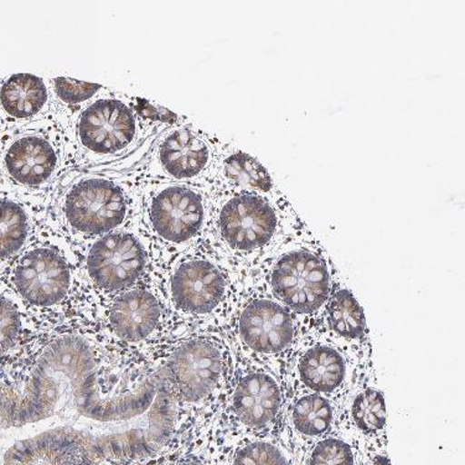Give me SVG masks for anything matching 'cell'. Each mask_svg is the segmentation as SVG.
I'll list each match as a JSON object with an SVG mask.
<instances>
[{
  "label": "cell",
  "mask_w": 465,
  "mask_h": 465,
  "mask_svg": "<svg viewBox=\"0 0 465 465\" xmlns=\"http://www.w3.org/2000/svg\"><path fill=\"white\" fill-rule=\"evenodd\" d=\"M311 232L283 193L213 192L205 237L237 272L249 274L283 244Z\"/></svg>",
  "instance_id": "cell-1"
},
{
  "label": "cell",
  "mask_w": 465,
  "mask_h": 465,
  "mask_svg": "<svg viewBox=\"0 0 465 465\" xmlns=\"http://www.w3.org/2000/svg\"><path fill=\"white\" fill-rule=\"evenodd\" d=\"M244 277L202 242L155 264L149 282L182 327L225 331Z\"/></svg>",
  "instance_id": "cell-2"
},
{
  "label": "cell",
  "mask_w": 465,
  "mask_h": 465,
  "mask_svg": "<svg viewBox=\"0 0 465 465\" xmlns=\"http://www.w3.org/2000/svg\"><path fill=\"white\" fill-rule=\"evenodd\" d=\"M61 124L76 172H125L127 162L169 128L142 118L134 96L111 88Z\"/></svg>",
  "instance_id": "cell-3"
},
{
  "label": "cell",
  "mask_w": 465,
  "mask_h": 465,
  "mask_svg": "<svg viewBox=\"0 0 465 465\" xmlns=\"http://www.w3.org/2000/svg\"><path fill=\"white\" fill-rule=\"evenodd\" d=\"M142 184L128 172H70L57 186L50 222L79 250L137 222Z\"/></svg>",
  "instance_id": "cell-4"
},
{
  "label": "cell",
  "mask_w": 465,
  "mask_h": 465,
  "mask_svg": "<svg viewBox=\"0 0 465 465\" xmlns=\"http://www.w3.org/2000/svg\"><path fill=\"white\" fill-rule=\"evenodd\" d=\"M235 362L229 339L220 329L185 328L166 349L162 369L196 430L219 424Z\"/></svg>",
  "instance_id": "cell-5"
},
{
  "label": "cell",
  "mask_w": 465,
  "mask_h": 465,
  "mask_svg": "<svg viewBox=\"0 0 465 465\" xmlns=\"http://www.w3.org/2000/svg\"><path fill=\"white\" fill-rule=\"evenodd\" d=\"M251 274L293 314L304 334L321 327L339 278L327 251L312 232L283 244Z\"/></svg>",
  "instance_id": "cell-6"
},
{
  "label": "cell",
  "mask_w": 465,
  "mask_h": 465,
  "mask_svg": "<svg viewBox=\"0 0 465 465\" xmlns=\"http://www.w3.org/2000/svg\"><path fill=\"white\" fill-rule=\"evenodd\" d=\"M225 334L237 359L264 366L286 383L288 364L304 331L293 314L249 273Z\"/></svg>",
  "instance_id": "cell-7"
},
{
  "label": "cell",
  "mask_w": 465,
  "mask_h": 465,
  "mask_svg": "<svg viewBox=\"0 0 465 465\" xmlns=\"http://www.w3.org/2000/svg\"><path fill=\"white\" fill-rule=\"evenodd\" d=\"M212 189L182 183L144 182L141 223L155 264L198 246L205 237Z\"/></svg>",
  "instance_id": "cell-8"
},
{
  "label": "cell",
  "mask_w": 465,
  "mask_h": 465,
  "mask_svg": "<svg viewBox=\"0 0 465 465\" xmlns=\"http://www.w3.org/2000/svg\"><path fill=\"white\" fill-rule=\"evenodd\" d=\"M8 280L30 307L55 311L80 293V256L49 216L28 246L8 267Z\"/></svg>",
  "instance_id": "cell-9"
},
{
  "label": "cell",
  "mask_w": 465,
  "mask_h": 465,
  "mask_svg": "<svg viewBox=\"0 0 465 465\" xmlns=\"http://www.w3.org/2000/svg\"><path fill=\"white\" fill-rule=\"evenodd\" d=\"M70 172L66 134L55 114L0 134V189L49 192Z\"/></svg>",
  "instance_id": "cell-10"
},
{
  "label": "cell",
  "mask_w": 465,
  "mask_h": 465,
  "mask_svg": "<svg viewBox=\"0 0 465 465\" xmlns=\"http://www.w3.org/2000/svg\"><path fill=\"white\" fill-rule=\"evenodd\" d=\"M226 141L193 124L188 117L166 128L144 158L125 171L141 182L182 183L212 188L217 163Z\"/></svg>",
  "instance_id": "cell-11"
},
{
  "label": "cell",
  "mask_w": 465,
  "mask_h": 465,
  "mask_svg": "<svg viewBox=\"0 0 465 465\" xmlns=\"http://www.w3.org/2000/svg\"><path fill=\"white\" fill-rule=\"evenodd\" d=\"M76 251L80 256V292L91 290L110 300L145 283L154 267L152 243L139 219Z\"/></svg>",
  "instance_id": "cell-12"
},
{
  "label": "cell",
  "mask_w": 465,
  "mask_h": 465,
  "mask_svg": "<svg viewBox=\"0 0 465 465\" xmlns=\"http://www.w3.org/2000/svg\"><path fill=\"white\" fill-rule=\"evenodd\" d=\"M286 396V383L276 373L236 358L220 411V432L278 434Z\"/></svg>",
  "instance_id": "cell-13"
},
{
  "label": "cell",
  "mask_w": 465,
  "mask_h": 465,
  "mask_svg": "<svg viewBox=\"0 0 465 465\" xmlns=\"http://www.w3.org/2000/svg\"><path fill=\"white\" fill-rule=\"evenodd\" d=\"M359 365L321 329H315L303 335L288 364L287 392L302 390L318 393L337 409Z\"/></svg>",
  "instance_id": "cell-14"
},
{
  "label": "cell",
  "mask_w": 465,
  "mask_h": 465,
  "mask_svg": "<svg viewBox=\"0 0 465 465\" xmlns=\"http://www.w3.org/2000/svg\"><path fill=\"white\" fill-rule=\"evenodd\" d=\"M332 433L355 450L389 444L385 397L379 387L372 359L355 369L351 386L335 409Z\"/></svg>",
  "instance_id": "cell-15"
},
{
  "label": "cell",
  "mask_w": 465,
  "mask_h": 465,
  "mask_svg": "<svg viewBox=\"0 0 465 465\" xmlns=\"http://www.w3.org/2000/svg\"><path fill=\"white\" fill-rule=\"evenodd\" d=\"M57 188L49 192L0 189V270L35 237L49 216Z\"/></svg>",
  "instance_id": "cell-16"
},
{
  "label": "cell",
  "mask_w": 465,
  "mask_h": 465,
  "mask_svg": "<svg viewBox=\"0 0 465 465\" xmlns=\"http://www.w3.org/2000/svg\"><path fill=\"white\" fill-rule=\"evenodd\" d=\"M334 420L335 406L327 397L302 390L288 391L278 437L294 460L311 444L332 433Z\"/></svg>",
  "instance_id": "cell-17"
},
{
  "label": "cell",
  "mask_w": 465,
  "mask_h": 465,
  "mask_svg": "<svg viewBox=\"0 0 465 465\" xmlns=\"http://www.w3.org/2000/svg\"><path fill=\"white\" fill-rule=\"evenodd\" d=\"M164 321V305L149 280L108 300L106 325L118 341H147Z\"/></svg>",
  "instance_id": "cell-18"
},
{
  "label": "cell",
  "mask_w": 465,
  "mask_h": 465,
  "mask_svg": "<svg viewBox=\"0 0 465 465\" xmlns=\"http://www.w3.org/2000/svg\"><path fill=\"white\" fill-rule=\"evenodd\" d=\"M318 329L348 352L356 364L372 359L364 311L341 277L335 282Z\"/></svg>",
  "instance_id": "cell-19"
},
{
  "label": "cell",
  "mask_w": 465,
  "mask_h": 465,
  "mask_svg": "<svg viewBox=\"0 0 465 465\" xmlns=\"http://www.w3.org/2000/svg\"><path fill=\"white\" fill-rule=\"evenodd\" d=\"M54 115L47 79L15 74L0 79V134L15 131Z\"/></svg>",
  "instance_id": "cell-20"
},
{
  "label": "cell",
  "mask_w": 465,
  "mask_h": 465,
  "mask_svg": "<svg viewBox=\"0 0 465 465\" xmlns=\"http://www.w3.org/2000/svg\"><path fill=\"white\" fill-rule=\"evenodd\" d=\"M213 192L256 193L273 195L281 193L270 173L256 158L227 142L217 163Z\"/></svg>",
  "instance_id": "cell-21"
},
{
  "label": "cell",
  "mask_w": 465,
  "mask_h": 465,
  "mask_svg": "<svg viewBox=\"0 0 465 465\" xmlns=\"http://www.w3.org/2000/svg\"><path fill=\"white\" fill-rule=\"evenodd\" d=\"M222 465H293L278 434L220 433Z\"/></svg>",
  "instance_id": "cell-22"
},
{
  "label": "cell",
  "mask_w": 465,
  "mask_h": 465,
  "mask_svg": "<svg viewBox=\"0 0 465 465\" xmlns=\"http://www.w3.org/2000/svg\"><path fill=\"white\" fill-rule=\"evenodd\" d=\"M47 84L53 97L54 114L61 122L67 120L74 112L108 91L107 87L101 84L83 83L66 77H53L47 79Z\"/></svg>",
  "instance_id": "cell-23"
},
{
  "label": "cell",
  "mask_w": 465,
  "mask_h": 465,
  "mask_svg": "<svg viewBox=\"0 0 465 465\" xmlns=\"http://www.w3.org/2000/svg\"><path fill=\"white\" fill-rule=\"evenodd\" d=\"M356 450L351 443L331 433L311 444L293 460V465H354Z\"/></svg>",
  "instance_id": "cell-24"
},
{
  "label": "cell",
  "mask_w": 465,
  "mask_h": 465,
  "mask_svg": "<svg viewBox=\"0 0 465 465\" xmlns=\"http://www.w3.org/2000/svg\"><path fill=\"white\" fill-rule=\"evenodd\" d=\"M168 465H222V440L217 430L195 434L188 451Z\"/></svg>",
  "instance_id": "cell-25"
},
{
  "label": "cell",
  "mask_w": 465,
  "mask_h": 465,
  "mask_svg": "<svg viewBox=\"0 0 465 465\" xmlns=\"http://www.w3.org/2000/svg\"><path fill=\"white\" fill-rule=\"evenodd\" d=\"M22 331V315L18 304L5 294H0V358L15 345Z\"/></svg>",
  "instance_id": "cell-26"
},
{
  "label": "cell",
  "mask_w": 465,
  "mask_h": 465,
  "mask_svg": "<svg viewBox=\"0 0 465 465\" xmlns=\"http://www.w3.org/2000/svg\"><path fill=\"white\" fill-rule=\"evenodd\" d=\"M354 465H392L389 444L358 448Z\"/></svg>",
  "instance_id": "cell-27"
},
{
  "label": "cell",
  "mask_w": 465,
  "mask_h": 465,
  "mask_svg": "<svg viewBox=\"0 0 465 465\" xmlns=\"http://www.w3.org/2000/svg\"><path fill=\"white\" fill-rule=\"evenodd\" d=\"M67 465H93L91 463L67 464Z\"/></svg>",
  "instance_id": "cell-28"
}]
</instances>
